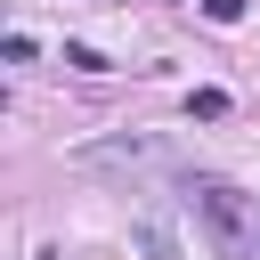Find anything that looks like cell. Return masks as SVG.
Here are the masks:
<instances>
[{
	"label": "cell",
	"mask_w": 260,
	"mask_h": 260,
	"mask_svg": "<svg viewBox=\"0 0 260 260\" xmlns=\"http://www.w3.org/2000/svg\"><path fill=\"white\" fill-rule=\"evenodd\" d=\"M106 8H114V0H106Z\"/></svg>",
	"instance_id": "ba28073f"
},
{
	"label": "cell",
	"mask_w": 260,
	"mask_h": 260,
	"mask_svg": "<svg viewBox=\"0 0 260 260\" xmlns=\"http://www.w3.org/2000/svg\"><path fill=\"white\" fill-rule=\"evenodd\" d=\"M65 65H73V73H106V57H98L89 41H65Z\"/></svg>",
	"instance_id": "5b68a950"
},
{
	"label": "cell",
	"mask_w": 260,
	"mask_h": 260,
	"mask_svg": "<svg viewBox=\"0 0 260 260\" xmlns=\"http://www.w3.org/2000/svg\"><path fill=\"white\" fill-rule=\"evenodd\" d=\"M187 211L203 219L219 260H260V203L236 195L228 179H187Z\"/></svg>",
	"instance_id": "6da1fadb"
},
{
	"label": "cell",
	"mask_w": 260,
	"mask_h": 260,
	"mask_svg": "<svg viewBox=\"0 0 260 260\" xmlns=\"http://www.w3.org/2000/svg\"><path fill=\"white\" fill-rule=\"evenodd\" d=\"M187 114H195V122H219V114H228V89H195Z\"/></svg>",
	"instance_id": "277c9868"
},
{
	"label": "cell",
	"mask_w": 260,
	"mask_h": 260,
	"mask_svg": "<svg viewBox=\"0 0 260 260\" xmlns=\"http://www.w3.org/2000/svg\"><path fill=\"white\" fill-rule=\"evenodd\" d=\"M203 16L211 24H244V0H203Z\"/></svg>",
	"instance_id": "52a82bcc"
},
{
	"label": "cell",
	"mask_w": 260,
	"mask_h": 260,
	"mask_svg": "<svg viewBox=\"0 0 260 260\" xmlns=\"http://www.w3.org/2000/svg\"><path fill=\"white\" fill-rule=\"evenodd\" d=\"M0 57H8V65H32L41 49H32V32H8V41H0Z\"/></svg>",
	"instance_id": "8992f818"
},
{
	"label": "cell",
	"mask_w": 260,
	"mask_h": 260,
	"mask_svg": "<svg viewBox=\"0 0 260 260\" xmlns=\"http://www.w3.org/2000/svg\"><path fill=\"white\" fill-rule=\"evenodd\" d=\"M73 162H154V146L146 138H106V146H81Z\"/></svg>",
	"instance_id": "3957f363"
},
{
	"label": "cell",
	"mask_w": 260,
	"mask_h": 260,
	"mask_svg": "<svg viewBox=\"0 0 260 260\" xmlns=\"http://www.w3.org/2000/svg\"><path fill=\"white\" fill-rule=\"evenodd\" d=\"M130 244H138L146 260H179V236H171L162 211H138V219H130Z\"/></svg>",
	"instance_id": "7a4b0ae2"
}]
</instances>
